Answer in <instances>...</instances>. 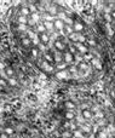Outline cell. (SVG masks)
<instances>
[{
	"mask_svg": "<svg viewBox=\"0 0 115 138\" xmlns=\"http://www.w3.org/2000/svg\"><path fill=\"white\" fill-rule=\"evenodd\" d=\"M44 26H45V28H46V32L55 29V28H53V22H44Z\"/></svg>",
	"mask_w": 115,
	"mask_h": 138,
	"instance_id": "26",
	"label": "cell"
},
{
	"mask_svg": "<svg viewBox=\"0 0 115 138\" xmlns=\"http://www.w3.org/2000/svg\"><path fill=\"white\" fill-rule=\"evenodd\" d=\"M63 32H65L64 34H67V35H70V34H73V33H74V30H73V27H70V26H67V24H64Z\"/></svg>",
	"mask_w": 115,
	"mask_h": 138,
	"instance_id": "18",
	"label": "cell"
},
{
	"mask_svg": "<svg viewBox=\"0 0 115 138\" xmlns=\"http://www.w3.org/2000/svg\"><path fill=\"white\" fill-rule=\"evenodd\" d=\"M88 138H97V137H96V134H94V133H90Z\"/></svg>",
	"mask_w": 115,
	"mask_h": 138,
	"instance_id": "50",
	"label": "cell"
},
{
	"mask_svg": "<svg viewBox=\"0 0 115 138\" xmlns=\"http://www.w3.org/2000/svg\"><path fill=\"white\" fill-rule=\"evenodd\" d=\"M73 45L75 46L76 51H78V52H80V55H85V53L90 52V51H88V47H87V46H86L85 44H80V42H74Z\"/></svg>",
	"mask_w": 115,
	"mask_h": 138,
	"instance_id": "1",
	"label": "cell"
},
{
	"mask_svg": "<svg viewBox=\"0 0 115 138\" xmlns=\"http://www.w3.org/2000/svg\"><path fill=\"white\" fill-rule=\"evenodd\" d=\"M78 69H79V72H86V70H90V63L80 62L79 65H78Z\"/></svg>",
	"mask_w": 115,
	"mask_h": 138,
	"instance_id": "7",
	"label": "cell"
},
{
	"mask_svg": "<svg viewBox=\"0 0 115 138\" xmlns=\"http://www.w3.org/2000/svg\"><path fill=\"white\" fill-rule=\"evenodd\" d=\"M98 111H101V110H99V108H98L97 105H94V107H92V108H91V113H92V114H93V113H96V114H97Z\"/></svg>",
	"mask_w": 115,
	"mask_h": 138,
	"instance_id": "43",
	"label": "cell"
},
{
	"mask_svg": "<svg viewBox=\"0 0 115 138\" xmlns=\"http://www.w3.org/2000/svg\"><path fill=\"white\" fill-rule=\"evenodd\" d=\"M39 40H40V44L43 45H47L50 42V35L47 33H41L39 35Z\"/></svg>",
	"mask_w": 115,
	"mask_h": 138,
	"instance_id": "3",
	"label": "cell"
},
{
	"mask_svg": "<svg viewBox=\"0 0 115 138\" xmlns=\"http://www.w3.org/2000/svg\"><path fill=\"white\" fill-rule=\"evenodd\" d=\"M72 138H73V137H72Z\"/></svg>",
	"mask_w": 115,
	"mask_h": 138,
	"instance_id": "52",
	"label": "cell"
},
{
	"mask_svg": "<svg viewBox=\"0 0 115 138\" xmlns=\"http://www.w3.org/2000/svg\"><path fill=\"white\" fill-rule=\"evenodd\" d=\"M53 28L56 30H58L59 33L63 32V28H64V22L61 21V20H55L53 21Z\"/></svg>",
	"mask_w": 115,
	"mask_h": 138,
	"instance_id": "2",
	"label": "cell"
},
{
	"mask_svg": "<svg viewBox=\"0 0 115 138\" xmlns=\"http://www.w3.org/2000/svg\"><path fill=\"white\" fill-rule=\"evenodd\" d=\"M5 133H6L7 136L12 134V133H14V128H12V127H6V128H5Z\"/></svg>",
	"mask_w": 115,
	"mask_h": 138,
	"instance_id": "42",
	"label": "cell"
},
{
	"mask_svg": "<svg viewBox=\"0 0 115 138\" xmlns=\"http://www.w3.org/2000/svg\"><path fill=\"white\" fill-rule=\"evenodd\" d=\"M70 74H69V72L68 70H62V72H57L56 73V78L57 79H65V78H68Z\"/></svg>",
	"mask_w": 115,
	"mask_h": 138,
	"instance_id": "9",
	"label": "cell"
},
{
	"mask_svg": "<svg viewBox=\"0 0 115 138\" xmlns=\"http://www.w3.org/2000/svg\"><path fill=\"white\" fill-rule=\"evenodd\" d=\"M109 93H110V97H111V98H114V99H115V90H111V91H110V92H109Z\"/></svg>",
	"mask_w": 115,
	"mask_h": 138,
	"instance_id": "46",
	"label": "cell"
},
{
	"mask_svg": "<svg viewBox=\"0 0 115 138\" xmlns=\"http://www.w3.org/2000/svg\"><path fill=\"white\" fill-rule=\"evenodd\" d=\"M0 85H3V86H5V85H6V83H5V80H4V79H0Z\"/></svg>",
	"mask_w": 115,
	"mask_h": 138,
	"instance_id": "47",
	"label": "cell"
},
{
	"mask_svg": "<svg viewBox=\"0 0 115 138\" xmlns=\"http://www.w3.org/2000/svg\"><path fill=\"white\" fill-rule=\"evenodd\" d=\"M91 64L94 67V68H97V69H102V65H101V63H99V61H98V58H92V61H91Z\"/></svg>",
	"mask_w": 115,
	"mask_h": 138,
	"instance_id": "17",
	"label": "cell"
},
{
	"mask_svg": "<svg viewBox=\"0 0 115 138\" xmlns=\"http://www.w3.org/2000/svg\"><path fill=\"white\" fill-rule=\"evenodd\" d=\"M96 137H97V138H108V133H107V131L102 130V131L98 132V134H97Z\"/></svg>",
	"mask_w": 115,
	"mask_h": 138,
	"instance_id": "27",
	"label": "cell"
},
{
	"mask_svg": "<svg viewBox=\"0 0 115 138\" xmlns=\"http://www.w3.org/2000/svg\"><path fill=\"white\" fill-rule=\"evenodd\" d=\"M85 136L82 134V132L80 130H75L73 131V138H84Z\"/></svg>",
	"mask_w": 115,
	"mask_h": 138,
	"instance_id": "20",
	"label": "cell"
},
{
	"mask_svg": "<svg viewBox=\"0 0 115 138\" xmlns=\"http://www.w3.org/2000/svg\"><path fill=\"white\" fill-rule=\"evenodd\" d=\"M81 115H82V117H84L85 120H91V119L93 117V114L91 113L90 109H85V110H82Z\"/></svg>",
	"mask_w": 115,
	"mask_h": 138,
	"instance_id": "8",
	"label": "cell"
},
{
	"mask_svg": "<svg viewBox=\"0 0 115 138\" xmlns=\"http://www.w3.org/2000/svg\"><path fill=\"white\" fill-rule=\"evenodd\" d=\"M68 52H69V53H72L73 56L78 53V51H76V48H75V46H74V45H70V46H69V51H68Z\"/></svg>",
	"mask_w": 115,
	"mask_h": 138,
	"instance_id": "35",
	"label": "cell"
},
{
	"mask_svg": "<svg viewBox=\"0 0 115 138\" xmlns=\"http://www.w3.org/2000/svg\"><path fill=\"white\" fill-rule=\"evenodd\" d=\"M21 42H22V45H23L24 47H30V45H32V40H30L29 38H23V39L21 40Z\"/></svg>",
	"mask_w": 115,
	"mask_h": 138,
	"instance_id": "16",
	"label": "cell"
},
{
	"mask_svg": "<svg viewBox=\"0 0 115 138\" xmlns=\"http://www.w3.org/2000/svg\"><path fill=\"white\" fill-rule=\"evenodd\" d=\"M18 30L20 32H27V26L26 24H18Z\"/></svg>",
	"mask_w": 115,
	"mask_h": 138,
	"instance_id": "40",
	"label": "cell"
},
{
	"mask_svg": "<svg viewBox=\"0 0 115 138\" xmlns=\"http://www.w3.org/2000/svg\"><path fill=\"white\" fill-rule=\"evenodd\" d=\"M69 74L70 73H73V74H76V73H79V69H78V67H75V65H72L70 68H69Z\"/></svg>",
	"mask_w": 115,
	"mask_h": 138,
	"instance_id": "33",
	"label": "cell"
},
{
	"mask_svg": "<svg viewBox=\"0 0 115 138\" xmlns=\"http://www.w3.org/2000/svg\"><path fill=\"white\" fill-rule=\"evenodd\" d=\"M63 59H64V63H67V64L69 65V64H72V63L74 62V56H73L72 53H69V52H64Z\"/></svg>",
	"mask_w": 115,
	"mask_h": 138,
	"instance_id": "4",
	"label": "cell"
},
{
	"mask_svg": "<svg viewBox=\"0 0 115 138\" xmlns=\"http://www.w3.org/2000/svg\"><path fill=\"white\" fill-rule=\"evenodd\" d=\"M18 23L20 24H28V17H24V16H20L18 17Z\"/></svg>",
	"mask_w": 115,
	"mask_h": 138,
	"instance_id": "25",
	"label": "cell"
},
{
	"mask_svg": "<svg viewBox=\"0 0 115 138\" xmlns=\"http://www.w3.org/2000/svg\"><path fill=\"white\" fill-rule=\"evenodd\" d=\"M39 52H40V51H39L36 47H33V48H32V56H33L34 58H36V57L39 56Z\"/></svg>",
	"mask_w": 115,
	"mask_h": 138,
	"instance_id": "36",
	"label": "cell"
},
{
	"mask_svg": "<svg viewBox=\"0 0 115 138\" xmlns=\"http://www.w3.org/2000/svg\"><path fill=\"white\" fill-rule=\"evenodd\" d=\"M40 18H41V16L39 14H30V20L34 21V23H38L40 21Z\"/></svg>",
	"mask_w": 115,
	"mask_h": 138,
	"instance_id": "19",
	"label": "cell"
},
{
	"mask_svg": "<svg viewBox=\"0 0 115 138\" xmlns=\"http://www.w3.org/2000/svg\"><path fill=\"white\" fill-rule=\"evenodd\" d=\"M74 59H76L78 62H84V59H82V55H79V52H78L76 55H74Z\"/></svg>",
	"mask_w": 115,
	"mask_h": 138,
	"instance_id": "39",
	"label": "cell"
},
{
	"mask_svg": "<svg viewBox=\"0 0 115 138\" xmlns=\"http://www.w3.org/2000/svg\"><path fill=\"white\" fill-rule=\"evenodd\" d=\"M38 30H39L40 34H41V33H47V32H46V28H45V26H44V23H41V24L38 26Z\"/></svg>",
	"mask_w": 115,
	"mask_h": 138,
	"instance_id": "34",
	"label": "cell"
},
{
	"mask_svg": "<svg viewBox=\"0 0 115 138\" xmlns=\"http://www.w3.org/2000/svg\"><path fill=\"white\" fill-rule=\"evenodd\" d=\"M5 73H6L7 78H11V76L14 75V70H12L11 68H6V70H5Z\"/></svg>",
	"mask_w": 115,
	"mask_h": 138,
	"instance_id": "38",
	"label": "cell"
},
{
	"mask_svg": "<svg viewBox=\"0 0 115 138\" xmlns=\"http://www.w3.org/2000/svg\"><path fill=\"white\" fill-rule=\"evenodd\" d=\"M103 17H104V20L107 21V23H108V24H109V23L113 21V18H111L110 14H108V12H104V14H103Z\"/></svg>",
	"mask_w": 115,
	"mask_h": 138,
	"instance_id": "30",
	"label": "cell"
},
{
	"mask_svg": "<svg viewBox=\"0 0 115 138\" xmlns=\"http://www.w3.org/2000/svg\"><path fill=\"white\" fill-rule=\"evenodd\" d=\"M0 138H9V136L6 133H3V134H0Z\"/></svg>",
	"mask_w": 115,
	"mask_h": 138,
	"instance_id": "49",
	"label": "cell"
},
{
	"mask_svg": "<svg viewBox=\"0 0 115 138\" xmlns=\"http://www.w3.org/2000/svg\"><path fill=\"white\" fill-rule=\"evenodd\" d=\"M44 58H45V61L47 63L49 62H53V56L51 53H49V52H44Z\"/></svg>",
	"mask_w": 115,
	"mask_h": 138,
	"instance_id": "21",
	"label": "cell"
},
{
	"mask_svg": "<svg viewBox=\"0 0 115 138\" xmlns=\"http://www.w3.org/2000/svg\"><path fill=\"white\" fill-rule=\"evenodd\" d=\"M67 67H68V64L67 63H58L57 64V69H58V72H62V70H67Z\"/></svg>",
	"mask_w": 115,
	"mask_h": 138,
	"instance_id": "23",
	"label": "cell"
},
{
	"mask_svg": "<svg viewBox=\"0 0 115 138\" xmlns=\"http://www.w3.org/2000/svg\"><path fill=\"white\" fill-rule=\"evenodd\" d=\"M78 127H79V130H80L82 133H87V134L92 133L91 127H90V126H87V125H78Z\"/></svg>",
	"mask_w": 115,
	"mask_h": 138,
	"instance_id": "10",
	"label": "cell"
},
{
	"mask_svg": "<svg viewBox=\"0 0 115 138\" xmlns=\"http://www.w3.org/2000/svg\"><path fill=\"white\" fill-rule=\"evenodd\" d=\"M28 9H29V12H30V14H38L36 5H34V4H30V5L28 6Z\"/></svg>",
	"mask_w": 115,
	"mask_h": 138,
	"instance_id": "28",
	"label": "cell"
},
{
	"mask_svg": "<svg viewBox=\"0 0 115 138\" xmlns=\"http://www.w3.org/2000/svg\"><path fill=\"white\" fill-rule=\"evenodd\" d=\"M4 68V65H3V63H0V70H1V69Z\"/></svg>",
	"mask_w": 115,
	"mask_h": 138,
	"instance_id": "51",
	"label": "cell"
},
{
	"mask_svg": "<svg viewBox=\"0 0 115 138\" xmlns=\"http://www.w3.org/2000/svg\"><path fill=\"white\" fill-rule=\"evenodd\" d=\"M9 84H10L11 86H17V85H18V83H17V80H16L15 78H9Z\"/></svg>",
	"mask_w": 115,
	"mask_h": 138,
	"instance_id": "37",
	"label": "cell"
},
{
	"mask_svg": "<svg viewBox=\"0 0 115 138\" xmlns=\"http://www.w3.org/2000/svg\"><path fill=\"white\" fill-rule=\"evenodd\" d=\"M85 44H86V46H90V47H96L97 46V42L93 39H87Z\"/></svg>",
	"mask_w": 115,
	"mask_h": 138,
	"instance_id": "24",
	"label": "cell"
},
{
	"mask_svg": "<svg viewBox=\"0 0 115 138\" xmlns=\"http://www.w3.org/2000/svg\"><path fill=\"white\" fill-rule=\"evenodd\" d=\"M78 35H79V34H76V33H73V34L68 35V38H69V40H72L73 42H78Z\"/></svg>",
	"mask_w": 115,
	"mask_h": 138,
	"instance_id": "31",
	"label": "cell"
},
{
	"mask_svg": "<svg viewBox=\"0 0 115 138\" xmlns=\"http://www.w3.org/2000/svg\"><path fill=\"white\" fill-rule=\"evenodd\" d=\"M0 76H1V78H4V79H7V75H6L5 70H3V69L0 70Z\"/></svg>",
	"mask_w": 115,
	"mask_h": 138,
	"instance_id": "44",
	"label": "cell"
},
{
	"mask_svg": "<svg viewBox=\"0 0 115 138\" xmlns=\"http://www.w3.org/2000/svg\"><path fill=\"white\" fill-rule=\"evenodd\" d=\"M52 56H53V62H56L57 64H58V63H61V62H62V59H63V56H62L58 51H57V52H53V55H52Z\"/></svg>",
	"mask_w": 115,
	"mask_h": 138,
	"instance_id": "11",
	"label": "cell"
},
{
	"mask_svg": "<svg viewBox=\"0 0 115 138\" xmlns=\"http://www.w3.org/2000/svg\"><path fill=\"white\" fill-rule=\"evenodd\" d=\"M49 12H50V14H51L52 16H57V14H58L59 11H58V10H57V9L55 7V6H51V7L49 9Z\"/></svg>",
	"mask_w": 115,
	"mask_h": 138,
	"instance_id": "32",
	"label": "cell"
},
{
	"mask_svg": "<svg viewBox=\"0 0 115 138\" xmlns=\"http://www.w3.org/2000/svg\"><path fill=\"white\" fill-rule=\"evenodd\" d=\"M86 40H87V38H86L85 35H82V34H79V35H78V42H80V44H85Z\"/></svg>",
	"mask_w": 115,
	"mask_h": 138,
	"instance_id": "29",
	"label": "cell"
},
{
	"mask_svg": "<svg viewBox=\"0 0 115 138\" xmlns=\"http://www.w3.org/2000/svg\"><path fill=\"white\" fill-rule=\"evenodd\" d=\"M63 137H64V138H69V137H72V133L68 132V131H65V132L63 133Z\"/></svg>",
	"mask_w": 115,
	"mask_h": 138,
	"instance_id": "45",
	"label": "cell"
},
{
	"mask_svg": "<svg viewBox=\"0 0 115 138\" xmlns=\"http://www.w3.org/2000/svg\"><path fill=\"white\" fill-rule=\"evenodd\" d=\"M55 47L58 50V52H61V51H63V50L65 48L64 44H63L61 40H56V41H55Z\"/></svg>",
	"mask_w": 115,
	"mask_h": 138,
	"instance_id": "13",
	"label": "cell"
},
{
	"mask_svg": "<svg viewBox=\"0 0 115 138\" xmlns=\"http://www.w3.org/2000/svg\"><path fill=\"white\" fill-rule=\"evenodd\" d=\"M41 68L44 69V72H47V73H52V72L55 70V68H53L52 65H50L46 61H44V62L41 63Z\"/></svg>",
	"mask_w": 115,
	"mask_h": 138,
	"instance_id": "6",
	"label": "cell"
},
{
	"mask_svg": "<svg viewBox=\"0 0 115 138\" xmlns=\"http://www.w3.org/2000/svg\"><path fill=\"white\" fill-rule=\"evenodd\" d=\"M64 116H65V119L69 120V121H72V120L75 119V114H74V111H72V110H67V113H65Z\"/></svg>",
	"mask_w": 115,
	"mask_h": 138,
	"instance_id": "15",
	"label": "cell"
},
{
	"mask_svg": "<svg viewBox=\"0 0 115 138\" xmlns=\"http://www.w3.org/2000/svg\"><path fill=\"white\" fill-rule=\"evenodd\" d=\"M96 117H97L98 120H102V119H104V113H103V111H98V113L96 114Z\"/></svg>",
	"mask_w": 115,
	"mask_h": 138,
	"instance_id": "41",
	"label": "cell"
},
{
	"mask_svg": "<svg viewBox=\"0 0 115 138\" xmlns=\"http://www.w3.org/2000/svg\"><path fill=\"white\" fill-rule=\"evenodd\" d=\"M110 16H111V18L115 21V11H111V12H110Z\"/></svg>",
	"mask_w": 115,
	"mask_h": 138,
	"instance_id": "48",
	"label": "cell"
},
{
	"mask_svg": "<svg viewBox=\"0 0 115 138\" xmlns=\"http://www.w3.org/2000/svg\"><path fill=\"white\" fill-rule=\"evenodd\" d=\"M20 16H24V17H28V16H30V12H29V9H28V6H23V7H21V10H20Z\"/></svg>",
	"mask_w": 115,
	"mask_h": 138,
	"instance_id": "12",
	"label": "cell"
},
{
	"mask_svg": "<svg viewBox=\"0 0 115 138\" xmlns=\"http://www.w3.org/2000/svg\"><path fill=\"white\" fill-rule=\"evenodd\" d=\"M73 30H74V33L79 34L80 32L84 30V24L80 23V22H74V24H73Z\"/></svg>",
	"mask_w": 115,
	"mask_h": 138,
	"instance_id": "5",
	"label": "cell"
},
{
	"mask_svg": "<svg viewBox=\"0 0 115 138\" xmlns=\"http://www.w3.org/2000/svg\"><path fill=\"white\" fill-rule=\"evenodd\" d=\"M64 105H65L67 109H69V110H72V111H74L73 109H75V104H74L73 102H70V101H67V102L64 103Z\"/></svg>",
	"mask_w": 115,
	"mask_h": 138,
	"instance_id": "22",
	"label": "cell"
},
{
	"mask_svg": "<svg viewBox=\"0 0 115 138\" xmlns=\"http://www.w3.org/2000/svg\"><path fill=\"white\" fill-rule=\"evenodd\" d=\"M92 58H93V55H92L91 52H87V53L82 55V59H84V62H86V63L91 62V61H92Z\"/></svg>",
	"mask_w": 115,
	"mask_h": 138,
	"instance_id": "14",
	"label": "cell"
}]
</instances>
